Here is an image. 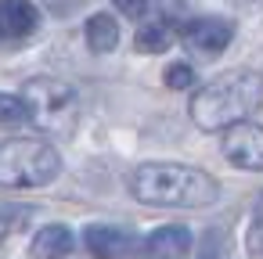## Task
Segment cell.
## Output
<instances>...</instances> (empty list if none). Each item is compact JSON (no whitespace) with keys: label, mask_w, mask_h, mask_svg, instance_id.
<instances>
[{"label":"cell","mask_w":263,"mask_h":259,"mask_svg":"<svg viewBox=\"0 0 263 259\" xmlns=\"http://www.w3.org/2000/svg\"><path fill=\"white\" fill-rule=\"evenodd\" d=\"M191 83H195V69H191V65L177 62V65L166 69V87H170V90H187Z\"/></svg>","instance_id":"15"},{"label":"cell","mask_w":263,"mask_h":259,"mask_svg":"<svg viewBox=\"0 0 263 259\" xmlns=\"http://www.w3.org/2000/svg\"><path fill=\"white\" fill-rule=\"evenodd\" d=\"M44 8L51 11V15H72V11H80L83 8V0H44Z\"/></svg>","instance_id":"16"},{"label":"cell","mask_w":263,"mask_h":259,"mask_svg":"<svg viewBox=\"0 0 263 259\" xmlns=\"http://www.w3.org/2000/svg\"><path fill=\"white\" fill-rule=\"evenodd\" d=\"M144 252H148V259H184L191 252V230L187 227H177V223L159 227L148 237Z\"/></svg>","instance_id":"9"},{"label":"cell","mask_w":263,"mask_h":259,"mask_svg":"<svg viewBox=\"0 0 263 259\" xmlns=\"http://www.w3.org/2000/svg\"><path fill=\"white\" fill-rule=\"evenodd\" d=\"M263 105V76L252 69H231L205 83L191 97V119L202 130H227L234 123H245Z\"/></svg>","instance_id":"2"},{"label":"cell","mask_w":263,"mask_h":259,"mask_svg":"<svg viewBox=\"0 0 263 259\" xmlns=\"http://www.w3.org/2000/svg\"><path fill=\"white\" fill-rule=\"evenodd\" d=\"M223 155L231 166L263 173V126L256 123H234L223 133Z\"/></svg>","instance_id":"5"},{"label":"cell","mask_w":263,"mask_h":259,"mask_svg":"<svg viewBox=\"0 0 263 259\" xmlns=\"http://www.w3.org/2000/svg\"><path fill=\"white\" fill-rule=\"evenodd\" d=\"M170 44H173V33H170L166 22H148V26H141L137 36H134V47H137L141 54H162Z\"/></svg>","instance_id":"12"},{"label":"cell","mask_w":263,"mask_h":259,"mask_svg":"<svg viewBox=\"0 0 263 259\" xmlns=\"http://www.w3.org/2000/svg\"><path fill=\"white\" fill-rule=\"evenodd\" d=\"M180 36L198 54H220L234 40V26L227 18H195V22L180 26Z\"/></svg>","instance_id":"6"},{"label":"cell","mask_w":263,"mask_h":259,"mask_svg":"<svg viewBox=\"0 0 263 259\" xmlns=\"http://www.w3.org/2000/svg\"><path fill=\"white\" fill-rule=\"evenodd\" d=\"M116 44H119V26H116V18H112V15H94V18L87 22V47H90L94 54H108V51H116Z\"/></svg>","instance_id":"11"},{"label":"cell","mask_w":263,"mask_h":259,"mask_svg":"<svg viewBox=\"0 0 263 259\" xmlns=\"http://www.w3.org/2000/svg\"><path fill=\"white\" fill-rule=\"evenodd\" d=\"M22 105H26V115L33 126H40L44 133H54V137H65L76 130V119H80V105H76V94L62 83V79H29L22 87Z\"/></svg>","instance_id":"4"},{"label":"cell","mask_w":263,"mask_h":259,"mask_svg":"<svg viewBox=\"0 0 263 259\" xmlns=\"http://www.w3.org/2000/svg\"><path fill=\"white\" fill-rule=\"evenodd\" d=\"M33 209L29 205H18V202H0V245H4L11 234H18L26 223H29Z\"/></svg>","instance_id":"13"},{"label":"cell","mask_w":263,"mask_h":259,"mask_svg":"<svg viewBox=\"0 0 263 259\" xmlns=\"http://www.w3.org/2000/svg\"><path fill=\"white\" fill-rule=\"evenodd\" d=\"M62 173V158L47 141H8L0 144V187L26 191L44 187Z\"/></svg>","instance_id":"3"},{"label":"cell","mask_w":263,"mask_h":259,"mask_svg":"<svg viewBox=\"0 0 263 259\" xmlns=\"http://www.w3.org/2000/svg\"><path fill=\"white\" fill-rule=\"evenodd\" d=\"M130 191L144 205H159V209H202V205L216 202L220 184L209 173L195 169V166L148 162V166L134 169Z\"/></svg>","instance_id":"1"},{"label":"cell","mask_w":263,"mask_h":259,"mask_svg":"<svg viewBox=\"0 0 263 259\" xmlns=\"http://www.w3.org/2000/svg\"><path fill=\"white\" fill-rule=\"evenodd\" d=\"M116 4V11H123L126 18H141L144 11H148V0H112Z\"/></svg>","instance_id":"17"},{"label":"cell","mask_w":263,"mask_h":259,"mask_svg":"<svg viewBox=\"0 0 263 259\" xmlns=\"http://www.w3.org/2000/svg\"><path fill=\"white\" fill-rule=\"evenodd\" d=\"M83 241H87V248H90L94 259H119V255H126V252L137 245L130 230H123V227H105V223L87 227Z\"/></svg>","instance_id":"7"},{"label":"cell","mask_w":263,"mask_h":259,"mask_svg":"<svg viewBox=\"0 0 263 259\" xmlns=\"http://www.w3.org/2000/svg\"><path fill=\"white\" fill-rule=\"evenodd\" d=\"M40 26V15L29 0H0V36L22 40Z\"/></svg>","instance_id":"8"},{"label":"cell","mask_w":263,"mask_h":259,"mask_svg":"<svg viewBox=\"0 0 263 259\" xmlns=\"http://www.w3.org/2000/svg\"><path fill=\"white\" fill-rule=\"evenodd\" d=\"M33 259H62V255H69L72 252V234H69V227H62V223H51V227H44L36 237H33Z\"/></svg>","instance_id":"10"},{"label":"cell","mask_w":263,"mask_h":259,"mask_svg":"<svg viewBox=\"0 0 263 259\" xmlns=\"http://www.w3.org/2000/svg\"><path fill=\"white\" fill-rule=\"evenodd\" d=\"M22 123H29V115H26V105H22V97H11V94H0V126H22Z\"/></svg>","instance_id":"14"}]
</instances>
